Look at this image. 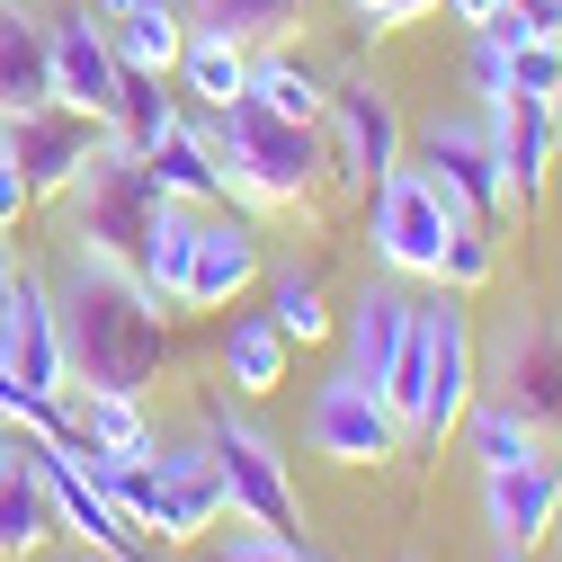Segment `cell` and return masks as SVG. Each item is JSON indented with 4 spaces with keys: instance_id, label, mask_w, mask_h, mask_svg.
Listing matches in <instances>:
<instances>
[{
    "instance_id": "obj_43",
    "label": "cell",
    "mask_w": 562,
    "mask_h": 562,
    "mask_svg": "<svg viewBox=\"0 0 562 562\" xmlns=\"http://www.w3.org/2000/svg\"><path fill=\"white\" fill-rule=\"evenodd\" d=\"M81 10H90V19H116V10H125V0H81Z\"/></svg>"
},
{
    "instance_id": "obj_3",
    "label": "cell",
    "mask_w": 562,
    "mask_h": 562,
    "mask_svg": "<svg viewBox=\"0 0 562 562\" xmlns=\"http://www.w3.org/2000/svg\"><path fill=\"white\" fill-rule=\"evenodd\" d=\"M402 161H411V116H402V99H393L384 81H367V72L330 81V108H322V179H330L348 205H367V188H375L384 170H402Z\"/></svg>"
},
{
    "instance_id": "obj_19",
    "label": "cell",
    "mask_w": 562,
    "mask_h": 562,
    "mask_svg": "<svg viewBox=\"0 0 562 562\" xmlns=\"http://www.w3.org/2000/svg\"><path fill=\"white\" fill-rule=\"evenodd\" d=\"M411 304H419V295L402 286V277L375 268L367 286L339 304V330H330V339H339V367H348V375H367V384H384L393 348H402V330H411Z\"/></svg>"
},
{
    "instance_id": "obj_10",
    "label": "cell",
    "mask_w": 562,
    "mask_h": 562,
    "mask_svg": "<svg viewBox=\"0 0 562 562\" xmlns=\"http://www.w3.org/2000/svg\"><path fill=\"white\" fill-rule=\"evenodd\" d=\"M0 367H10L27 393L72 402V348H63V313H54V277L45 268H10L0 286Z\"/></svg>"
},
{
    "instance_id": "obj_42",
    "label": "cell",
    "mask_w": 562,
    "mask_h": 562,
    "mask_svg": "<svg viewBox=\"0 0 562 562\" xmlns=\"http://www.w3.org/2000/svg\"><path fill=\"white\" fill-rule=\"evenodd\" d=\"M10 268H19V250H10V233H0V286H10Z\"/></svg>"
},
{
    "instance_id": "obj_8",
    "label": "cell",
    "mask_w": 562,
    "mask_h": 562,
    "mask_svg": "<svg viewBox=\"0 0 562 562\" xmlns=\"http://www.w3.org/2000/svg\"><path fill=\"white\" fill-rule=\"evenodd\" d=\"M411 161L429 170L464 215H482V224H509V188H501V161H491V125H482V108H429L411 125Z\"/></svg>"
},
{
    "instance_id": "obj_24",
    "label": "cell",
    "mask_w": 562,
    "mask_h": 562,
    "mask_svg": "<svg viewBox=\"0 0 562 562\" xmlns=\"http://www.w3.org/2000/svg\"><path fill=\"white\" fill-rule=\"evenodd\" d=\"M54 536H63V518H54V501H45V473L27 464L19 438H0V562H27V553H45Z\"/></svg>"
},
{
    "instance_id": "obj_44",
    "label": "cell",
    "mask_w": 562,
    "mask_h": 562,
    "mask_svg": "<svg viewBox=\"0 0 562 562\" xmlns=\"http://www.w3.org/2000/svg\"><path fill=\"white\" fill-rule=\"evenodd\" d=\"M419 19H438V0H411V27H419Z\"/></svg>"
},
{
    "instance_id": "obj_45",
    "label": "cell",
    "mask_w": 562,
    "mask_h": 562,
    "mask_svg": "<svg viewBox=\"0 0 562 562\" xmlns=\"http://www.w3.org/2000/svg\"><path fill=\"white\" fill-rule=\"evenodd\" d=\"M553 544H562V501H553Z\"/></svg>"
},
{
    "instance_id": "obj_33",
    "label": "cell",
    "mask_w": 562,
    "mask_h": 562,
    "mask_svg": "<svg viewBox=\"0 0 562 562\" xmlns=\"http://www.w3.org/2000/svg\"><path fill=\"white\" fill-rule=\"evenodd\" d=\"M161 90H170V81H144V72H125V90H116V116H108V125L125 134L134 153L161 144V134L179 125V99H161Z\"/></svg>"
},
{
    "instance_id": "obj_18",
    "label": "cell",
    "mask_w": 562,
    "mask_h": 562,
    "mask_svg": "<svg viewBox=\"0 0 562 562\" xmlns=\"http://www.w3.org/2000/svg\"><path fill=\"white\" fill-rule=\"evenodd\" d=\"M116 90H125V63L108 45V19H90V10L54 19V108L108 125L116 116Z\"/></svg>"
},
{
    "instance_id": "obj_6",
    "label": "cell",
    "mask_w": 562,
    "mask_h": 562,
    "mask_svg": "<svg viewBox=\"0 0 562 562\" xmlns=\"http://www.w3.org/2000/svg\"><path fill=\"white\" fill-rule=\"evenodd\" d=\"M205 438H215V464H224V509L233 527H304V491L286 473V456H277V438L259 429V419L233 411V393L205 411Z\"/></svg>"
},
{
    "instance_id": "obj_17",
    "label": "cell",
    "mask_w": 562,
    "mask_h": 562,
    "mask_svg": "<svg viewBox=\"0 0 562 562\" xmlns=\"http://www.w3.org/2000/svg\"><path fill=\"white\" fill-rule=\"evenodd\" d=\"M0 144H10V161H19L27 196H36V205H54L63 188L81 179V161H90V144H99V125H90V116H72V108H36V116H0Z\"/></svg>"
},
{
    "instance_id": "obj_14",
    "label": "cell",
    "mask_w": 562,
    "mask_h": 562,
    "mask_svg": "<svg viewBox=\"0 0 562 562\" xmlns=\"http://www.w3.org/2000/svg\"><path fill=\"white\" fill-rule=\"evenodd\" d=\"M482 125H491V161H501L509 215H518V224H536V215H544V179H553V153H562L553 99H482Z\"/></svg>"
},
{
    "instance_id": "obj_40",
    "label": "cell",
    "mask_w": 562,
    "mask_h": 562,
    "mask_svg": "<svg viewBox=\"0 0 562 562\" xmlns=\"http://www.w3.org/2000/svg\"><path fill=\"white\" fill-rule=\"evenodd\" d=\"M27 562H125V553H27Z\"/></svg>"
},
{
    "instance_id": "obj_41",
    "label": "cell",
    "mask_w": 562,
    "mask_h": 562,
    "mask_svg": "<svg viewBox=\"0 0 562 562\" xmlns=\"http://www.w3.org/2000/svg\"><path fill=\"white\" fill-rule=\"evenodd\" d=\"M491 562H536V553L527 544H491Z\"/></svg>"
},
{
    "instance_id": "obj_31",
    "label": "cell",
    "mask_w": 562,
    "mask_h": 562,
    "mask_svg": "<svg viewBox=\"0 0 562 562\" xmlns=\"http://www.w3.org/2000/svg\"><path fill=\"white\" fill-rule=\"evenodd\" d=\"M179 10H188V27H224L241 45H277L304 27V0H179Z\"/></svg>"
},
{
    "instance_id": "obj_5",
    "label": "cell",
    "mask_w": 562,
    "mask_h": 562,
    "mask_svg": "<svg viewBox=\"0 0 562 562\" xmlns=\"http://www.w3.org/2000/svg\"><path fill=\"white\" fill-rule=\"evenodd\" d=\"M447 215H464V205L419 170V161L384 170V179L367 188V259H375L384 277H402V286H429V277H438V241H447Z\"/></svg>"
},
{
    "instance_id": "obj_37",
    "label": "cell",
    "mask_w": 562,
    "mask_h": 562,
    "mask_svg": "<svg viewBox=\"0 0 562 562\" xmlns=\"http://www.w3.org/2000/svg\"><path fill=\"white\" fill-rule=\"evenodd\" d=\"M339 10L358 19L367 36H402V27H411V0H339Z\"/></svg>"
},
{
    "instance_id": "obj_21",
    "label": "cell",
    "mask_w": 562,
    "mask_h": 562,
    "mask_svg": "<svg viewBox=\"0 0 562 562\" xmlns=\"http://www.w3.org/2000/svg\"><path fill=\"white\" fill-rule=\"evenodd\" d=\"M54 108V19H36L27 0H0V116Z\"/></svg>"
},
{
    "instance_id": "obj_9",
    "label": "cell",
    "mask_w": 562,
    "mask_h": 562,
    "mask_svg": "<svg viewBox=\"0 0 562 562\" xmlns=\"http://www.w3.org/2000/svg\"><path fill=\"white\" fill-rule=\"evenodd\" d=\"M482 393V330H473V295L438 286L429 295V402L411 419V447H447L464 429V411Z\"/></svg>"
},
{
    "instance_id": "obj_22",
    "label": "cell",
    "mask_w": 562,
    "mask_h": 562,
    "mask_svg": "<svg viewBox=\"0 0 562 562\" xmlns=\"http://www.w3.org/2000/svg\"><path fill=\"white\" fill-rule=\"evenodd\" d=\"M144 170H153V188L179 196V205H233V196H224V161H215V134H205V108H196V116L179 108V125L161 134V144H144Z\"/></svg>"
},
{
    "instance_id": "obj_12",
    "label": "cell",
    "mask_w": 562,
    "mask_h": 562,
    "mask_svg": "<svg viewBox=\"0 0 562 562\" xmlns=\"http://www.w3.org/2000/svg\"><path fill=\"white\" fill-rule=\"evenodd\" d=\"M259 277H268V233H259V215H250V205H205L179 313H233Z\"/></svg>"
},
{
    "instance_id": "obj_38",
    "label": "cell",
    "mask_w": 562,
    "mask_h": 562,
    "mask_svg": "<svg viewBox=\"0 0 562 562\" xmlns=\"http://www.w3.org/2000/svg\"><path fill=\"white\" fill-rule=\"evenodd\" d=\"M438 10H447L456 27H491V19H501V10H509V0H438Z\"/></svg>"
},
{
    "instance_id": "obj_23",
    "label": "cell",
    "mask_w": 562,
    "mask_h": 562,
    "mask_svg": "<svg viewBox=\"0 0 562 562\" xmlns=\"http://www.w3.org/2000/svg\"><path fill=\"white\" fill-rule=\"evenodd\" d=\"M196 224H205V205H179V196H161L153 205V224H144V241H134V277H144V295L161 304V313H179V295H188V259H196Z\"/></svg>"
},
{
    "instance_id": "obj_13",
    "label": "cell",
    "mask_w": 562,
    "mask_h": 562,
    "mask_svg": "<svg viewBox=\"0 0 562 562\" xmlns=\"http://www.w3.org/2000/svg\"><path fill=\"white\" fill-rule=\"evenodd\" d=\"M153 482H161V509H153V544H205L233 509H224V464L215 438H153Z\"/></svg>"
},
{
    "instance_id": "obj_29",
    "label": "cell",
    "mask_w": 562,
    "mask_h": 562,
    "mask_svg": "<svg viewBox=\"0 0 562 562\" xmlns=\"http://www.w3.org/2000/svg\"><path fill=\"white\" fill-rule=\"evenodd\" d=\"M268 322L286 330L295 348H322L339 330V313H330V295H322L313 268H268Z\"/></svg>"
},
{
    "instance_id": "obj_26",
    "label": "cell",
    "mask_w": 562,
    "mask_h": 562,
    "mask_svg": "<svg viewBox=\"0 0 562 562\" xmlns=\"http://www.w3.org/2000/svg\"><path fill=\"white\" fill-rule=\"evenodd\" d=\"M108 45H116L125 72L170 81L179 72V45H188V10H179V0H125V10L108 19Z\"/></svg>"
},
{
    "instance_id": "obj_7",
    "label": "cell",
    "mask_w": 562,
    "mask_h": 562,
    "mask_svg": "<svg viewBox=\"0 0 562 562\" xmlns=\"http://www.w3.org/2000/svg\"><path fill=\"white\" fill-rule=\"evenodd\" d=\"M304 447L330 456V464H348V473H367V464H393L411 438H402V419H393L384 384L330 367V375L304 393Z\"/></svg>"
},
{
    "instance_id": "obj_35",
    "label": "cell",
    "mask_w": 562,
    "mask_h": 562,
    "mask_svg": "<svg viewBox=\"0 0 562 562\" xmlns=\"http://www.w3.org/2000/svg\"><path fill=\"white\" fill-rule=\"evenodd\" d=\"M464 81H473V99H501L509 90V63H501V45H491L482 27H464Z\"/></svg>"
},
{
    "instance_id": "obj_27",
    "label": "cell",
    "mask_w": 562,
    "mask_h": 562,
    "mask_svg": "<svg viewBox=\"0 0 562 562\" xmlns=\"http://www.w3.org/2000/svg\"><path fill=\"white\" fill-rule=\"evenodd\" d=\"M179 90H188V108H233L241 90H250V45L241 36H224V27H188V45H179V72H170Z\"/></svg>"
},
{
    "instance_id": "obj_46",
    "label": "cell",
    "mask_w": 562,
    "mask_h": 562,
    "mask_svg": "<svg viewBox=\"0 0 562 562\" xmlns=\"http://www.w3.org/2000/svg\"><path fill=\"white\" fill-rule=\"evenodd\" d=\"M553 125H562V90H553Z\"/></svg>"
},
{
    "instance_id": "obj_39",
    "label": "cell",
    "mask_w": 562,
    "mask_h": 562,
    "mask_svg": "<svg viewBox=\"0 0 562 562\" xmlns=\"http://www.w3.org/2000/svg\"><path fill=\"white\" fill-rule=\"evenodd\" d=\"M518 10H527V19L544 27V36H562V0H518Z\"/></svg>"
},
{
    "instance_id": "obj_30",
    "label": "cell",
    "mask_w": 562,
    "mask_h": 562,
    "mask_svg": "<svg viewBox=\"0 0 562 562\" xmlns=\"http://www.w3.org/2000/svg\"><path fill=\"white\" fill-rule=\"evenodd\" d=\"M491 277H501V224H482V215H447V241H438V277H429V286L482 295Z\"/></svg>"
},
{
    "instance_id": "obj_16",
    "label": "cell",
    "mask_w": 562,
    "mask_h": 562,
    "mask_svg": "<svg viewBox=\"0 0 562 562\" xmlns=\"http://www.w3.org/2000/svg\"><path fill=\"white\" fill-rule=\"evenodd\" d=\"M553 501H562V464L553 456H518V464H482V527L491 544H553Z\"/></svg>"
},
{
    "instance_id": "obj_34",
    "label": "cell",
    "mask_w": 562,
    "mask_h": 562,
    "mask_svg": "<svg viewBox=\"0 0 562 562\" xmlns=\"http://www.w3.org/2000/svg\"><path fill=\"white\" fill-rule=\"evenodd\" d=\"M501 45V36H491ZM501 63H509V90L501 99H553L562 90V36H518V45H501Z\"/></svg>"
},
{
    "instance_id": "obj_11",
    "label": "cell",
    "mask_w": 562,
    "mask_h": 562,
    "mask_svg": "<svg viewBox=\"0 0 562 562\" xmlns=\"http://www.w3.org/2000/svg\"><path fill=\"white\" fill-rule=\"evenodd\" d=\"M27 447V464L45 473V501H54V518H63V536H81L90 553H125V562H153V536L134 527L108 491H99V473L72 456V447H54V438H19Z\"/></svg>"
},
{
    "instance_id": "obj_15",
    "label": "cell",
    "mask_w": 562,
    "mask_h": 562,
    "mask_svg": "<svg viewBox=\"0 0 562 562\" xmlns=\"http://www.w3.org/2000/svg\"><path fill=\"white\" fill-rule=\"evenodd\" d=\"M482 393L518 402L527 419H562V330L544 313H509V330L482 348Z\"/></svg>"
},
{
    "instance_id": "obj_20",
    "label": "cell",
    "mask_w": 562,
    "mask_h": 562,
    "mask_svg": "<svg viewBox=\"0 0 562 562\" xmlns=\"http://www.w3.org/2000/svg\"><path fill=\"white\" fill-rule=\"evenodd\" d=\"M286 367H295V339L268 322V304H233L224 330H215V375H224L241 402H268L277 384H286Z\"/></svg>"
},
{
    "instance_id": "obj_36",
    "label": "cell",
    "mask_w": 562,
    "mask_h": 562,
    "mask_svg": "<svg viewBox=\"0 0 562 562\" xmlns=\"http://www.w3.org/2000/svg\"><path fill=\"white\" fill-rule=\"evenodd\" d=\"M36 215V196H27V179H19V161H10V144H0V233H19Z\"/></svg>"
},
{
    "instance_id": "obj_32",
    "label": "cell",
    "mask_w": 562,
    "mask_h": 562,
    "mask_svg": "<svg viewBox=\"0 0 562 562\" xmlns=\"http://www.w3.org/2000/svg\"><path fill=\"white\" fill-rule=\"evenodd\" d=\"M196 562H330V553H322L304 527L286 536V527H233V518H224L215 536H205V553H196Z\"/></svg>"
},
{
    "instance_id": "obj_25",
    "label": "cell",
    "mask_w": 562,
    "mask_h": 562,
    "mask_svg": "<svg viewBox=\"0 0 562 562\" xmlns=\"http://www.w3.org/2000/svg\"><path fill=\"white\" fill-rule=\"evenodd\" d=\"M250 99L277 108V116H295V125H322L330 108V72L295 45V36H277V45H250Z\"/></svg>"
},
{
    "instance_id": "obj_4",
    "label": "cell",
    "mask_w": 562,
    "mask_h": 562,
    "mask_svg": "<svg viewBox=\"0 0 562 562\" xmlns=\"http://www.w3.org/2000/svg\"><path fill=\"white\" fill-rule=\"evenodd\" d=\"M63 205H72V241H81V250L134 259V241H144V224H153V205H161V188H153L144 153H134V144H125L116 125H99V144H90L81 179L63 188Z\"/></svg>"
},
{
    "instance_id": "obj_1",
    "label": "cell",
    "mask_w": 562,
    "mask_h": 562,
    "mask_svg": "<svg viewBox=\"0 0 562 562\" xmlns=\"http://www.w3.org/2000/svg\"><path fill=\"white\" fill-rule=\"evenodd\" d=\"M54 313H63V348H72V384L153 393L170 375V313L144 295V277L125 259L72 241V259L54 277Z\"/></svg>"
},
{
    "instance_id": "obj_2",
    "label": "cell",
    "mask_w": 562,
    "mask_h": 562,
    "mask_svg": "<svg viewBox=\"0 0 562 562\" xmlns=\"http://www.w3.org/2000/svg\"><path fill=\"white\" fill-rule=\"evenodd\" d=\"M205 134H215V161H224V196L250 205V215H286L322 188V125L277 116L250 90L205 116Z\"/></svg>"
},
{
    "instance_id": "obj_28",
    "label": "cell",
    "mask_w": 562,
    "mask_h": 562,
    "mask_svg": "<svg viewBox=\"0 0 562 562\" xmlns=\"http://www.w3.org/2000/svg\"><path fill=\"white\" fill-rule=\"evenodd\" d=\"M464 456L473 464H518V456H544V419H527L518 402H501V393H473V411H464Z\"/></svg>"
}]
</instances>
